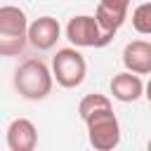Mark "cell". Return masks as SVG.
Returning a JSON list of instances; mask_svg holds the SVG:
<instances>
[{
  "label": "cell",
  "mask_w": 151,
  "mask_h": 151,
  "mask_svg": "<svg viewBox=\"0 0 151 151\" xmlns=\"http://www.w3.org/2000/svg\"><path fill=\"white\" fill-rule=\"evenodd\" d=\"M52 83H54V73L38 57H31V59L21 61L19 68L14 71V87H17V92L24 99H31V101L45 99L52 92Z\"/></svg>",
  "instance_id": "6da1fadb"
},
{
  "label": "cell",
  "mask_w": 151,
  "mask_h": 151,
  "mask_svg": "<svg viewBox=\"0 0 151 151\" xmlns=\"http://www.w3.org/2000/svg\"><path fill=\"white\" fill-rule=\"evenodd\" d=\"M28 19L24 9L14 5L0 7V54L2 57H17L24 52L28 42Z\"/></svg>",
  "instance_id": "7a4b0ae2"
},
{
  "label": "cell",
  "mask_w": 151,
  "mask_h": 151,
  "mask_svg": "<svg viewBox=\"0 0 151 151\" xmlns=\"http://www.w3.org/2000/svg\"><path fill=\"white\" fill-rule=\"evenodd\" d=\"M87 127V139L97 151H111L120 144V123L113 113V106L94 109L83 118Z\"/></svg>",
  "instance_id": "3957f363"
},
{
  "label": "cell",
  "mask_w": 151,
  "mask_h": 151,
  "mask_svg": "<svg viewBox=\"0 0 151 151\" xmlns=\"http://www.w3.org/2000/svg\"><path fill=\"white\" fill-rule=\"evenodd\" d=\"M52 73H54V80L61 87L73 90V87L83 85V80L87 76V61L76 50V45L73 47H61L52 57Z\"/></svg>",
  "instance_id": "277c9868"
},
{
  "label": "cell",
  "mask_w": 151,
  "mask_h": 151,
  "mask_svg": "<svg viewBox=\"0 0 151 151\" xmlns=\"http://www.w3.org/2000/svg\"><path fill=\"white\" fill-rule=\"evenodd\" d=\"M66 38L76 47H106L113 40V35H109L101 28L97 17H90V14H78V17L68 19Z\"/></svg>",
  "instance_id": "5b68a950"
},
{
  "label": "cell",
  "mask_w": 151,
  "mask_h": 151,
  "mask_svg": "<svg viewBox=\"0 0 151 151\" xmlns=\"http://www.w3.org/2000/svg\"><path fill=\"white\" fill-rule=\"evenodd\" d=\"M127 9H130V0H99L94 17L109 35H116L127 19Z\"/></svg>",
  "instance_id": "8992f818"
},
{
  "label": "cell",
  "mask_w": 151,
  "mask_h": 151,
  "mask_svg": "<svg viewBox=\"0 0 151 151\" xmlns=\"http://www.w3.org/2000/svg\"><path fill=\"white\" fill-rule=\"evenodd\" d=\"M61 26L54 17H38L31 26H28V42L35 50H52L59 40Z\"/></svg>",
  "instance_id": "52a82bcc"
},
{
  "label": "cell",
  "mask_w": 151,
  "mask_h": 151,
  "mask_svg": "<svg viewBox=\"0 0 151 151\" xmlns=\"http://www.w3.org/2000/svg\"><path fill=\"white\" fill-rule=\"evenodd\" d=\"M38 144V130L28 118H14L7 127V149L9 151H33Z\"/></svg>",
  "instance_id": "ba28073f"
},
{
  "label": "cell",
  "mask_w": 151,
  "mask_h": 151,
  "mask_svg": "<svg viewBox=\"0 0 151 151\" xmlns=\"http://www.w3.org/2000/svg\"><path fill=\"white\" fill-rule=\"evenodd\" d=\"M144 90H146V85L142 83L139 73H132L127 68L123 73H116L111 78V94L118 101H125V104L127 101H137L144 94Z\"/></svg>",
  "instance_id": "9c48e42d"
},
{
  "label": "cell",
  "mask_w": 151,
  "mask_h": 151,
  "mask_svg": "<svg viewBox=\"0 0 151 151\" xmlns=\"http://www.w3.org/2000/svg\"><path fill=\"white\" fill-rule=\"evenodd\" d=\"M123 64L127 71L139 76H151V42L149 40H132L123 50Z\"/></svg>",
  "instance_id": "30bf717a"
},
{
  "label": "cell",
  "mask_w": 151,
  "mask_h": 151,
  "mask_svg": "<svg viewBox=\"0 0 151 151\" xmlns=\"http://www.w3.org/2000/svg\"><path fill=\"white\" fill-rule=\"evenodd\" d=\"M132 28L142 35H151V2H142L132 12Z\"/></svg>",
  "instance_id": "8fae6325"
},
{
  "label": "cell",
  "mask_w": 151,
  "mask_h": 151,
  "mask_svg": "<svg viewBox=\"0 0 151 151\" xmlns=\"http://www.w3.org/2000/svg\"><path fill=\"white\" fill-rule=\"evenodd\" d=\"M101 106H111V99L106 94H99V92H92V94H85L78 104V113L80 118H85L87 113H92L94 109H101Z\"/></svg>",
  "instance_id": "7c38bea8"
},
{
  "label": "cell",
  "mask_w": 151,
  "mask_h": 151,
  "mask_svg": "<svg viewBox=\"0 0 151 151\" xmlns=\"http://www.w3.org/2000/svg\"><path fill=\"white\" fill-rule=\"evenodd\" d=\"M144 97L149 99V104H151V78H149V83H146V90H144Z\"/></svg>",
  "instance_id": "4fadbf2b"
},
{
  "label": "cell",
  "mask_w": 151,
  "mask_h": 151,
  "mask_svg": "<svg viewBox=\"0 0 151 151\" xmlns=\"http://www.w3.org/2000/svg\"><path fill=\"white\" fill-rule=\"evenodd\" d=\"M146 146H149V149H151V139H149V144H146Z\"/></svg>",
  "instance_id": "5bb4252c"
}]
</instances>
